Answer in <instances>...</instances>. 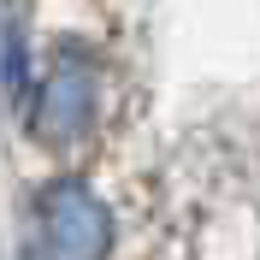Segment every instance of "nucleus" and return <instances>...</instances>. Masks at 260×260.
I'll use <instances>...</instances> for the list:
<instances>
[{
    "instance_id": "7ed1b4c3",
    "label": "nucleus",
    "mask_w": 260,
    "mask_h": 260,
    "mask_svg": "<svg viewBox=\"0 0 260 260\" xmlns=\"http://www.w3.org/2000/svg\"><path fill=\"white\" fill-rule=\"evenodd\" d=\"M24 77H30V53H24V30L6 24V95H24Z\"/></svg>"
},
{
    "instance_id": "f257e3e1",
    "label": "nucleus",
    "mask_w": 260,
    "mask_h": 260,
    "mask_svg": "<svg viewBox=\"0 0 260 260\" xmlns=\"http://www.w3.org/2000/svg\"><path fill=\"white\" fill-rule=\"evenodd\" d=\"M113 213L101 207L89 183L65 178L42 195V260H107Z\"/></svg>"
},
{
    "instance_id": "f03ea898",
    "label": "nucleus",
    "mask_w": 260,
    "mask_h": 260,
    "mask_svg": "<svg viewBox=\"0 0 260 260\" xmlns=\"http://www.w3.org/2000/svg\"><path fill=\"white\" fill-rule=\"evenodd\" d=\"M89 118H95V71L83 59H59L48 71V83H42V95H36L30 130L42 142L65 148V142H77L83 130H89Z\"/></svg>"
}]
</instances>
